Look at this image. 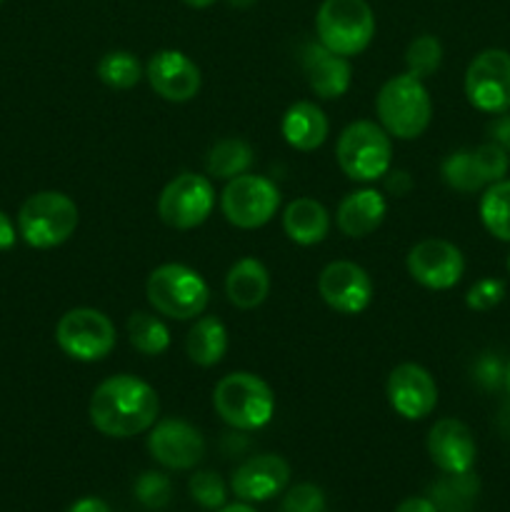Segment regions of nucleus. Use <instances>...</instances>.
I'll return each mask as SVG.
<instances>
[{
    "mask_svg": "<svg viewBox=\"0 0 510 512\" xmlns=\"http://www.w3.org/2000/svg\"><path fill=\"white\" fill-rule=\"evenodd\" d=\"M160 400L155 388L135 375H113L90 395L88 415L93 428L105 438H135L158 423Z\"/></svg>",
    "mask_w": 510,
    "mask_h": 512,
    "instance_id": "1",
    "label": "nucleus"
},
{
    "mask_svg": "<svg viewBox=\"0 0 510 512\" xmlns=\"http://www.w3.org/2000/svg\"><path fill=\"white\" fill-rule=\"evenodd\" d=\"M380 128L398 140H415L428 130L433 118V100L423 80L403 73L385 80L375 98Z\"/></svg>",
    "mask_w": 510,
    "mask_h": 512,
    "instance_id": "2",
    "label": "nucleus"
},
{
    "mask_svg": "<svg viewBox=\"0 0 510 512\" xmlns=\"http://www.w3.org/2000/svg\"><path fill=\"white\" fill-rule=\"evenodd\" d=\"M215 413L235 430H260L273 420L275 395L263 378L253 373H230L213 390Z\"/></svg>",
    "mask_w": 510,
    "mask_h": 512,
    "instance_id": "3",
    "label": "nucleus"
},
{
    "mask_svg": "<svg viewBox=\"0 0 510 512\" xmlns=\"http://www.w3.org/2000/svg\"><path fill=\"white\" fill-rule=\"evenodd\" d=\"M148 303L160 315L173 320H193L205 313L210 300L208 283L198 270L180 263H165L148 275Z\"/></svg>",
    "mask_w": 510,
    "mask_h": 512,
    "instance_id": "4",
    "label": "nucleus"
},
{
    "mask_svg": "<svg viewBox=\"0 0 510 512\" xmlns=\"http://www.w3.org/2000/svg\"><path fill=\"white\" fill-rule=\"evenodd\" d=\"M78 205L58 190L35 193L20 205L18 235L30 248H58L78 228Z\"/></svg>",
    "mask_w": 510,
    "mask_h": 512,
    "instance_id": "5",
    "label": "nucleus"
},
{
    "mask_svg": "<svg viewBox=\"0 0 510 512\" xmlns=\"http://www.w3.org/2000/svg\"><path fill=\"white\" fill-rule=\"evenodd\" d=\"M318 43L343 58L360 55L375 35V15L365 0H323L315 15Z\"/></svg>",
    "mask_w": 510,
    "mask_h": 512,
    "instance_id": "6",
    "label": "nucleus"
},
{
    "mask_svg": "<svg viewBox=\"0 0 510 512\" xmlns=\"http://www.w3.org/2000/svg\"><path fill=\"white\" fill-rule=\"evenodd\" d=\"M340 170L355 183H373L390 173L393 143L380 125L370 120H355L340 133L335 145Z\"/></svg>",
    "mask_w": 510,
    "mask_h": 512,
    "instance_id": "7",
    "label": "nucleus"
},
{
    "mask_svg": "<svg viewBox=\"0 0 510 512\" xmlns=\"http://www.w3.org/2000/svg\"><path fill=\"white\" fill-rule=\"evenodd\" d=\"M55 340L68 358L80 363L105 360L115 348V325L95 308H73L55 325Z\"/></svg>",
    "mask_w": 510,
    "mask_h": 512,
    "instance_id": "8",
    "label": "nucleus"
},
{
    "mask_svg": "<svg viewBox=\"0 0 510 512\" xmlns=\"http://www.w3.org/2000/svg\"><path fill=\"white\" fill-rule=\"evenodd\" d=\"M280 208V190L263 175L245 173L228 180L220 193V210L225 220L240 230L263 228Z\"/></svg>",
    "mask_w": 510,
    "mask_h": 512,
    "instance_id": "9",
    "label": "nucleus"
},
{
    "mask_svg": "<svg viewBox=\"0 0 510 512\" xmlns=\"http://www.w3.org/2000/svg\"><path fill=\"white\" fill-rule=\"evenodd\" d=\"M215 208V188L210 178L183 173L170 180L158 198V215L168 228L193 230L210 218Z\"/></svg>",
    "mask_w": 510,
    "mask_h": 512,
    "instance_id": "10",
    "label": "nucleus"
},
{
    "mask_svg": "<svg viewBox=\"0 0 510 512\" xmlns=\"http://www.w3.org/2000/svg\"><path fill=\"white\" fill-rule=\"evenodd\" d=\"M465 95L483 113L500 115L510 110V53L488 48L470 60L465 70Z\"/></svg>",
    "mask_w": 510,
    "mask_h": 512,
    "instance_id": "11",
    "label": "nucleus"
},
{
    "mask_svg": "<svg viewBox=\"0 0 510 512\" xmlns=\"http://www.w3.org/2000/svg\"><path fill=\"white\" fill-rule=\"evenodd\" d=\"M405 265H408L410 278L428 290L455 288L465 273V258L460 248L443 238H428L415 243Z\"/></svg>",
    "mask_w": 510,
    "mask_h": 512,
    "instance_id": "12",
    "label": "nucleus"
},
{
    "mask_svg": "<svg viewBox=\"0 0 510 512\" xmlns=\"http://www.w3.org/2000/svg\"><path fill=\"white\" fill-rule=\"evenodd\" d=\"M318 293L340 315H360L373 300V280L360 265L335 260L318 275Z\"/></svg>",
    "mask_w": 510,
    "mask_h": 512,
    "instance_id": "13",
    "label": "nucleus"
},
{
    "mask_svg": "<svg viewBox=\"0 0 510 512\" xmlns=\"http://www.w3.org/2000/svg\"><path fill=\"white\" fill-rule=\"evenodd\" d=\"M148 453L163 468L190 470L203 460L205 440L195 425L180 418H168L150 428Z\"/></svg>",
    "mask_w": 510,
    "mask_h": 512,
    "instance_id": "14",
    "label": "nucleus"
},
{
    "mask_svg": "<svg viewBox=\"0 0 510 512\" xmlns=\"http://www.w3.org/2000/svg\"><path fill=\"white\" fill-rule=\"evenodd\" d=\"M388 403L400 418L405 420H423L438 405V385H435L433 375L415 363H403L393 368L388 375Z\"/></svg>",
    "mask_w": 510,
    "mask_h": 512,
    "instance_id": "15",
    "label": "nucleus"
},
{
    "mask_svg": "<svg viewBox=\"0 0 510 512\" xmlns=\"http://www.w3.org/2000/svg\"><path fill=\"white\" fill-rule=\"evenodd\" d=\"M145 78L155 95L168 103H188L198 95L203 75L195 60L180 50H158L145 65Z\"/></svg>",
    "mask_w": 510,
    "mask_h": 512,
    "instance_id": "16",
    "label": "nucleus"
},
{
    "mask_svg": "<svg viewBox=\"0 0 510 512\" xmlns=\"http://www.w3.org/2000/svg\"><path fill=\"white\" fill-rule=\"evenodd\" d=\"M290 483V465L280 455H255L238 465L230 478V490L243 503H265L273 500Z\"/></svg>",
    "mask_w": 510,
    "mask_h": 512,
    "instance_id": "17",
    "label": "nucleus"
},
{
    "mask_svg": "<svg viewBox=\"0 0 510 512\" xmlns=\"http://www.w3.org/2000/svg\"><path fill=\"white\" fill-rule=\"evenodd\" d=\"M428 455L443 473H468L478 458L473 430L455 418H443L430 428Z\"/></svg>",
    "mask_w": 510,
    "mask_h": 512,
    "instance_id": "18",
    "label": "nucleus"
},
{
    "mask_svg": "<svg viewBox=\"0 0 510 512\" xmlns=\"http://www.w3.org/2000/svg\"><path fill=\"white\" fill-rule=\"evenodd\" d=\"M303 73L308 78L310 90L323 100H338L348 93L350 70L348 58L333 53L325 45L313 43L303 50Z\"/></svg>",
    "mask_w": 510,
    "mask_h": 512,
    "instance_id": "19",
    "label": "nucleus"
},
{
    "mask_svg": "<svg viewBox=\"0 0 510 512\" xmlns=\"http://www.w3.org/2000/svg\"><path fill=\"white\" fill-rule=\"evenodd\" d=\"M385 213H388V203L383 195L373 188H363L353 190L340 200L335 223H338L340 233L348 238H365L383 225Z\"/></svg>",
    "mask_w": 510,
    "mask_h": 512,
    "instance_id": "20",
    "label": "nucleus"
},
{
    "mask_svg": "<svg viewBox=\"0 0 510 512\" xmlns=\"http://www.w3.org/2000/svg\"><path fill=\"white\" fill-rule=\"evenodd\" d=\"M280 133H283L285 143L290 148L300 150V153H310V150H318L328 140L330 123L320 105L310 103V100H300V103H293L285 110Z\"/></svg>",
    "mask_w": 510,
    "mask_h": 512,
    "instance_id": "21",
    "label": "nucleus"
},
{
    "mask_svg": "<svg viewBox=\"0 0 510 512\" xmlns=\"http://www.w3.org/2000/svg\"><path fill=\"white\" fill-rule=\"evenodd\" d=\"M270 293V275L255 258H240L225 278V295L240 310H253L265 303Z\"/></svg>",
    "mask_w": 510,
    "mask_h": 512,
    "instance_id": "22",
    "label": "nucleus"
},
{
    "mask_svg": "<svg viewBox=\"0 0 510 512\" xmlns=\"http://www.w3.org/2000/svg\"><path fill=\"white\" fill-rule=\"evenodd\" d=\"M283 230L295 245H318L330 233V213L313 198H298L285 208Z\"/></svg>",
    "mask_w": 510,
    "mask_h": 512,
    "instance_id": "23",
    "label": "nucleus"
},
{
    "mask_svg": "<svg viewBox=\"0 0 510 512\" xmlns=\"http://www.w3.org/2000/svg\"><path fill=\"white\" fill-rule=\"evenodd\" d=\"M185 353L200 368H213L228 353V330L213 315L195 320L190 328L188 338H185Z\"/></svg>",
    "mask_w": 510,
    "mask_h": 512,
    "instance_id": "24",
    "label": "nucleus"
},
{
    "mask_svg": "<svg viewBox=\"0 0 510 512\" xmlns=\"http://www.w3.org/2000/svg\"><path fill=\"white\" fill-rule=\"evenodd\" d=\"M480 495V480L473 470L468 473H445L435 480L428 498L438 512H473Z\"/></svg>",
    "mask_w": 510,
    "mask_h": 512,
    "instance_id": "25",
    "label": "nucleus"
},
{
    "mask_svg": "<svg viewBox=\"0 0 510 512\" xmlns=\"http://www.w3.org/2000/svg\"><path fill=\"white\" fill-rule=\"evenodd\" d=\"M253 148L240 138H225L210 148L208 158H205V168L208 175L218 180H233L238 175L250 173L253 168Z\"/></svg>",
    "mask_w": 510,
    "mask_h": 512,
    "instance_id": "26",
    "label": "nucleus"
},
{
    "mask_svg": "<svg viewBox=\"0 0 510 512\" xmlns=\"http://www.w3.org/2000/svg\"><path fill=\"white\" fill-rule=\"evenodd\" d=\"M480 220L493 238L510 243V180L488 185L480 198Z\"/></svg>",
    "mask_w": 510,
    "mask_h": 512,
    "instance_id": "27",
    "label": "nucleus"
},
{
    "mask_svg": "<svg viewBox=\"0 0 510 512\" xmlns=\"http://www.w3.org/2000/svg\"><path fill=\"white\" fill-rule=\"evenodd\" d=\"M128 338L138 353L143 355H163L170 348V330L155 315L138 310L128 318Z\"/></svg>",
    "mask_w": 510,
    "mask_h": 512,
    "instance_id": "28",
    "label": "nucleus"
},
{
    "mask_svg": "<svg viewBox=\"0 0 510 512\" xmlns=\"http://www.w3.org/2000/svg\"><path fill=\"white\" fill-rule=\"evenodd\" d=\"M143 75L145 73L140 60L133 53H128V50H110L98 63V78L113 90L133 88V85L140 83Z\"/></svg>",
    "mask_w": 510,
    "mask_h": 512,
    "instance_id": "29",
    "label": "nucleus"
},
{
    "mask_svg": "<svg viewBox=\"0 0 510 512\" xmlns=\"http://www.w3.org/2000/svg\"><path fill=\"white\" fill-rule=\"evenodd\" d=\"M443 173L445 185H450L458 193H478L485 188V180L480 175L478 163H475L473 150H455L448 158L443 160Z\"/></svg>",
    "mask_w": 510,
    "mask_h": 512,
    "instance_id": "30",
    "label": "nucleus"
},
{
    "mask_svg": "<svg viewBox=\"0 0 510 512\" xmlns=\"http://www.w3.org/2000/svg\"><path fill=\"white\" fill-rule=\"evenodd\" d=\"M443 63V45L435 35H418L415 40H410L408 50H405V65H408V73L415 78L425 80L430 75H435V70Z\"/></svg>",
    "mask_w": 510,
    "mask_h": 512,
    "instance_id": "31",
    "label": "nucleus"
},
{
    "mask_svg": "<svg viewBox=\"0 0 510 512\" xmlns=\"http://www.w3.org/2000/svg\"><path fill=\"white\" fill-rule=\"evenodd\" d=\"M188 490L190 498L205 510L215 512L223 508V505H228L225 503V500H228V488H225L223 478H220L218 473H213V470H198V473L190 478Z\"/></svg>",
    "mask_w": 510,
    "mask_h": 512,
    "instance_id": "32",
    "label": "nucleus"
},
{
    "mask_svg": "<svg viewBox=\"0 0 510 512\" xmlns=\"http://www.w3.org/2000/svg\"><path fill=\"white\" fill-rule=\"evenodd\" d=\"M133 495L143 508L158 510L165 508L170 503V495H173V485H170L168 475L155 473V470H148V473L140 475L133 485Z\"/></svg>",
    "mask_w": 510,
    "mask_h": 512,
    "instance_id": "33",
    "label": "nucleus"
},
{
    "mask_svg": "<svg viewBox=\"0 0 510 512\" xmlns=\"http://www.w3.org/2000/svg\"><path fill=\"white\" fill-rule=\"evenodd\" d=\"M475 155V163H478V170L480 175H483L485 185H493L498 183V180L505 178V173H508L510 168V158H508V150L500 148L498 143H483L478 145V148L473 150Z\"/></svg>",
    "mask_w": 510,
    "mask_h": 512,
    "instance_id": "34",
    "label": "nucleus"
},
{
    "mask_svg": "<svg viewBox=\"0 0 510 512\" xmlns=\"http://www.w3.org/2000/svg\"><path fill=\"white\" fill-rule=\"evenodd\" d=\"M280 512H325V493L313 483H300L285 493Z\"/></svg>",
    "mask_w": 510,
    "mask_h": 512,
    "instance_id": "35",
    "label": "nucleus"
},
{
    "mask_svg": "<svg viewBox=\"0 0 510 512\" xmlns=\"http://www.w3.org/2000/svg\"><path fill=\"white\" fill-rule=\"evenodd\" d=\"M505 298V283L500 278H483L468 290L465 295V305L475 313H485V310H493L495 305L503 303Z\"/></svg>",
    "mask_w": 510,
    "mask_h": 512,
    "instance_id": "36",
    "label": "nucleus"
},
{
    "mask_svg": "<svg viewBox=\"0 0 510 512\" xmlns=\"http://www.w3.org/2000/svg\"><path fill=\"white\" fill-rule=\"evenodd\" d=\"M475 383L483 390H498L505 385V363L495 353H483L473 365Z\"/></svg>",
    "mask_w": 510,
    "mask_h": 512,
    "instance_id": "37",
    "label": "nucleus"
},
{
    "mask_svg": "<svg viewBox=\"0 0 510 512\" xmlns=\"http://www.w3.org/2000/svg\"><path fill=\"white\" fill-rule=\"evenodd\" d=\"M490 138H493V143H498L500 148L510 153V113H500L490 123Z\"/></svg>",
    "mask_w": 510,
    "mask_h": 512,
    "instance_id": "38",
    "label": "nucleus"
},
{
    "mask_svg": "<svg viewBox=\"0 0 510 512\" xmlns=\"http://www.w3.org/2000/svg\"><path fill=\"white\" fill-rule=\"evenodd\" d=\"M15 238H18V230H15L13 220L0 210V253L3 250H10L15 245Z\"/></svg>",
    "mask_w": 510,
    "mask_h": 512,
    "instance_id": "39",
    "label": "nucleus"
},
{
    "mask_svg": "<svg viewBox=\"0 0 510 512\" xmlns=\"http://www.w3.org/2000/svg\"><path fill=\"white\" fill-rule=\"evenodd\" d=\"M395 512H438L435 510L433 500L423 498V495H413V498H405L403 503L395 508Z\"/></svg>",
    "mask_w": 510,
    "mask_h": 512,
    "instance_id": "40",
    "label": "nucleus"
},
{
    "mask_svg": "<svg viewBox=\"0 0 510 512\" xmlns=\"http://www.w3.org/2000/svg\"><path fill=\"white\" fill-rule=\"evenodd\" d=\"M68 512H110V508L100 498H80L70 505Z\"/></svg>",
    "mask_w": 510,
    "mask_h": 512,
    "instance_id": "41",
    "label": "nucleus"
},
{
    "mask_svg": "<svg viewBox=\"0 0 510 512\" xmlns=\"http://www.w3.org/2000/svg\"><path fill=\"white\" fill-rule=\"evenodd\" d=\"M410 178H408V173H403V170H395V173H390V178H388V188L393 190L395 195H405L410 190Z\"/></svg>",
    "mask_w": 510,
    "mask_h": 512,
    "instance_id": "42",
    "label": "nucleus"
},
{
    "mask_svg": "<svg viewBox=\"0 0 510 512\" xmlns=\"http://www.w3.org/2000/svg\"><path fill=\"white\" fill-rule=\"evenodd\" d=\"M498 430H500V435H503V440H508V443H510V403L505 405L503 410H500Z\"/></svg>",
    "mask_w": 510,
    "mask_h": 512,
    "instance_id": "43",
    "label": "nucleus"
},
{
    "mask_svg": "<svg viewBox=\"0 0 510 512\" xmlns=\"http://www.w3.org/2000/svg\"><path fill=\"white\" fill-rule=\"evenodd\" d=\"M215 512H258L253 508V505L250 503H243V500H240V503H233V505H223V508L220 510H215Z\"/></svg>",
    "mask_w": 510,
    "mask_h": 512,
    "instance_id": "44",
    "label": "nucleus"
},
{
    "mask_svg": "<svg viewBox=\"0 0 510 512\" xmlns=\"http://www.w3.org/2000/svg\"><path fill=\"white\" fill-rule=\"evenodd\" d=\"M183 3L190 5V8H210L215 0H183Z\"/></svg>",
    "mask_w": 510,
    "mask_h": 512,
    "instance_id": "45",
    "label": "nucleus"
},
{
    "mask_svg": "<svg viewBox=\"0 0 510 512\" xmlns=\"http://www.w3.org/2000/svg\"><path fill=\"white\" fill-rule=\"evenodd\" d=\"M230 5H233V8H250V5L255 3V0H228Z\"/></svg>",
    "mask_w": 510,
    "mask_h": 512,
    "instance_id": "46",
    "label": "nucleus"
},
{
    "mask_svg": "<svg viewBox=\"0 0 510 512\" xmlns=\"http://www.w3.org/2000/svg\"><path fill=\"white\" fill-rule=\"evenodd\" d=\"M505 390H508V395H510V360L505 363Z\"/></svg>",
    "mask_w": 510,
    "mask_h": 512,
    "instance_id": "47",
    "label": "nucleus"
},
{
    "mask_svg": "<svg viewBox=\"0 0 510 512\" xmlns=\"http://www.w3.org/2000/svg\"><path fill=\"white\" fill-rule=\"evenodd\" d=\"M508 270H510V255H508Z\"/></svg>",
    "mask_w": 510,
    "mask_h": 512,
    "instance_id": "48",
    "label": "nucleus"
},
{
    "mask_svg": "<svg viewBox=\"0 0 510 512\" xmlns=\"http://www.w3.org/2000/svg\"><path fill=\"white\" fill-rule=\"evenodd\" d=\"M0 3H3V0H0Z\"/></svg>",
    "mask_w": 510,
    "mask_h": 512,
    "instance_id": "49",
    "label": "nucleus"
}]
</instances>
